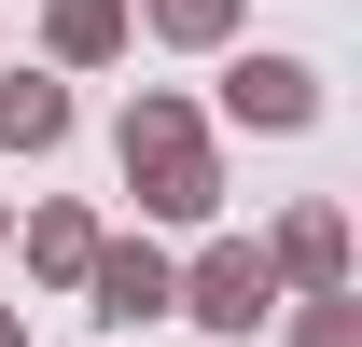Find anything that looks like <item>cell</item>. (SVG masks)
I'll return each instance as SVG.
<instances>
[{
    "label": "cell",
    "mask_w": 362,
    "mask_h": 347,
    "mask_svg": "<svg viewBox=\"0 0 362 347\" xmlns=\"http://www.w3.org/2000/svg\"><path fill=\"white\" fill-rule=\"evenodd\" d=\"M265 264H279V292H349V209H334V195H307V209H279Z\"/></svg>",
    "instance_id": "cell-5"
},
{
    "label": "cell",
    "mask_w": 362,
    "mask_h": 347,
    "mask_svg": "<svg viewBox=\"0 0 362 347\" xmlns=\"http://www.w3.org/2000/svg\"><path fill=\"white\" fill-rule=\"evenodd\" d=\"M126 42H139L126 0H42V56H56V70H112Z\"/></svg>",
    "instance_id": "cell-6"
},
{
    "label": "cell",
    "mask_w": 362,
    "mask_h": 347,
    "mask_svg": "<svg viewBox=\"0 0 362 347\" xmlns=\"http://www.w3.org/2000/svg\"><path fill=\"white\" fill-rule=\"evenodd\" d=\"M0 347H28V305H0Z\"/></svg>",
    "instance_id": "cell-11"
},
{
    "label": "cell",
    "mask_w": 362,
    "mask_h": 347,
    "mask_svg": "<svg viewBox=\"0 0 362 347\" xmlns=\"http://www.w3.org/2000/svg\"><path fill=\"white\" fill-rule=\"evenodd\" d=\"M70 139V84L56 70H0V153H56Z\"/></svg>",
    "instance_id": "cell-7"
},
{
    "label": "cell",
    "mask_w": 362,
    "mask_h": 347,
    "mask_svg": "<svg viewBox=\"0 0 362 347\" xmlns=\"http://www.w3.org/2000/svg\"><path fill=\"white\" fill-rule=\"evenodd\" d=\"M126 14H139V28H153V42H181V56H223L251 0H126Z\"/></svg>",
    "instance_id": "cell-8"
},
{
    "label": "cell",
    "mask_w": 362,
    "mask_h": 347,
    "mask_svg": "<svg viewBox=\"0 0 362 347\" xmlns=\"http://www.w3.org/2000/svg\"><path fill=\"white\" fill-rule=\"evenodd\" d=\"M168 292H181V264L153 250V236H98V264H84V305L112 319V334H139V319H168Z\"/></svg>",
    "instance_id": "cell-4"
},
{
    "label": "cell",
    "mask_w": 362,
    "mask_h": 347,
    "mask_svg": "<svg viewBox=\"0 0 362 347\" xmlns=\"http://www.w3.org/2000/svg\"><path fill=\"white\" fill-rule=\"evenodd\" d=\"M84 264H98V222H84V209H28V278L84 292Z\"/></svg>",
    "instance_id": "cell-9"
},
{
    "label": "cell",
    "mask_w": 362,
    "mask_h": 347,
    "mask_svg": "<svg viewBox=\"0 0 362 347\" xmlns=\"http://www.w3.org/2000/svg\"><path fill=\"white\" fill-rule=\"evenodd\" d=\"M168 319H209V334H265V319H279V264H265V236H209V250L181 264Z\"/></svg>",
    "instance_id": "cell-2"
},
{
    "label": "cell",
    "mask_w": 362,
    "mask_h": 347,
    "mask_svg": "<svg viewBox=\"0 0 362 347\" xmlns=\"http://www.w3.org/2000/svg\"><path fill=\"white\" fill-rule=\"evenodd\" d=\"M293 347H362V292H293Z\"/></svg>",
    "instance_id": "cell-10"
},
{
    "label": "cell",
    "mask_w": 362,
    "mask_h": 347,
    "mask_svg": "<svg viewBox=\"0 0 362 347\" xmlns=\"http://www.w3.org/2000/svg\"><path fill=\"white\" fill-rule=\"evenodd\" d=\"M223 111H237V126H265V139H307L320 126V70H307V56H223Z\"/></svg>",
    "instance_id": "cell-3"
},
{
    "label": "cell",
    "mask_w": 362,
    "mask_h": 347,
    "mask_svg": "<svg viewBox=\"0 0 362 347\" xmlns=\"http://www.w3.org/2000/svg\"><path fill=\"white\" fill-rule=\"evenodd\" d=\"M112 167H126V195H139L153 222H209V209H223V153H209V111H195L181 84H139V97H126Z\"/></svg>",
    "instance_id": "cell-1"
},
{
    "label": "cell",
    "mask_w": 362,
    "mask_h": 347,
    "mask_svg": "<svg viewBox=\"0 0 362 347\" xmlns=\"http://www.w3.org/2000/svg\"><path fill=\"white\" fill-rule=\"evenodd\" d=\"M0 236H14V209H0Z\"/></svg>",
    "instance_id": "cell-12"
}]
</instances>
